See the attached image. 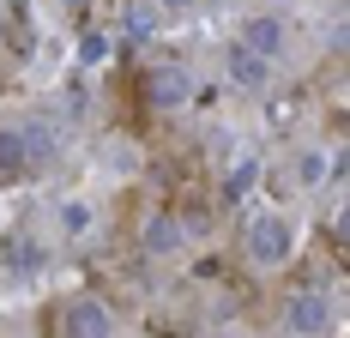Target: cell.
Returning a JSON list of instances; mask_svg holds the SVG:
<instances>
[{
    "instance_id": "6da1fadb",
    "label": "cell",
    "mask_w": 350,
    "mask_h": 338,
    "mask_svg": "<svg viewBox=\"0 0 350 338\" xmlns=\"http://www.w3.org/2000/svg\"><path fill=\"white\" fill-rule=\"evenodd\" d=\"M247 42H254V49H272V42H278V31H272V18H260V25L247 31Z\"/></svg>"
}]
</instances>
